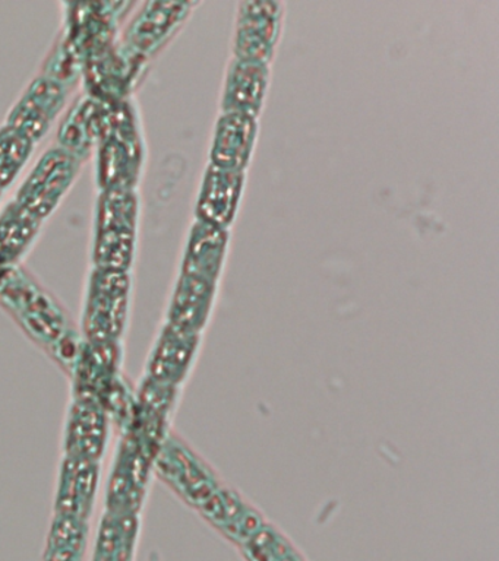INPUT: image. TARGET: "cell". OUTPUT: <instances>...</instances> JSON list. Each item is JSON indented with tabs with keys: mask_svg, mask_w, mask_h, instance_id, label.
<instances>
[{
	"mask_svg": "<svg viewBox=\"0 0 499 561\" xmlns=\"http://www.w3.org/2000/svg\"><path fill=\"white\" fill-rule=\"evenodd\" d=\"M282 4L275 2H245L239 4L236 24V59L270 64L277 43Z\"/></svg>",
	"mask_w": 499,
	"mask_h": 561,
	"instance_id": "6da1fadb",
	"label": "cell"
},
{
	"mask_svg": "<svg viewBox=\"0 0 499 561\" xmlns=\"http://www.w3.org/2000/svg\"><path fill=\"white\" fill-rule=\"evenodd\" d=\"M245 171L209 165L201 186L196 217L200 222L229 230L242 197Z\"/></svg>",
	"mask_w": 499,
	"mask_h": 561,
	"instance_id": "7a4b0ae2",
	"label": "cell"
},
{
	"mask_svg": "<svg viewBox=\"0 0 499 561\" xmlns=\"http://www.w3.org/2000/svg\"><path fill=\"white\" fill-rule=\"evenodd\" d=\"M72 162L67 152L47 153L24 184L19 205L36 218L50 213L76 173Z\"/></svg>",
	"mask_w": 499,
	"mask_h": 561,
	"instance_id": "3957f363",
	"label": "cell"
},
{
	"mask_svg": "<svg viewBox=\"0 0 499 561\" xmlns=\"http://www.w3.org/2000/svg\"><path fill=\"white\" fill-rule=\"evenodd\" d=\"M257 131V117L223 112L214 131L209 165L223 170L245 171L256 147Z\"/></svg>",
	"mask_w": 499,
	"mask_h": 561,
	"instance_id": "277c9868",
	"label": "cell"
},
{
	"mask_svg": "<svg viewBox=\"0 0 499 561\" xmlns=\"http://www.w3.org/2000/svg\"><path fill=\"white\" fill-rule=\"evenodd\" d=\"M269 78V65L235 57L226 77L223 112L257 117L264 103Z\"/></svg>",
	"mask_w": 499,
	"mask_h": 561,
	"instance_id": "5b68a950",
	"label": "cell"
},
{
	"mask_svg": "<svg viewBox=\"0 0 499 561\" xmlns=\"http://www.w3.org/2000/svg\"><path fill=\"white\" fill-rule=\"evenodd\" d=\"M229 230L196 222L192 228L185 257V274L214 280L229 244Z\"/></svg>",
	"mask_w": 499,
	"mask_h": 561,
	"instance_id": "8992f818",
	"label": "cell"
},
{
	"mask_svg": "<svg viewBox=\"0 0 499 561\" xmlns=\"http://www.w3.org/2000/svg\"><path fill=\"white\" fill-rule=\"evenodd\" d=\"M213 280L201 278V276H183L181 287L178 289L174 310H177V323L181 327H190L204 318L209 296H212Z\"/></svg>",
	"mask_w": 499,
	"mask_h": 561,
	"instance_id": "52a82bcc",
	"label": "cell"
},
{
	"mask_svg": "<svg viewBox=\"0 0 499 561\" xmlns=\"http://www.w3.org/2000/svg\"><path fill=\"white\" fill-rule=\"evenodd\" d=\"M32 218L36 217L19 205V210H12L0 219V263L14 257L27 244L34 231Z\"/></svg>",
	"mask_w": 499,
	"mask_h": 561,
	"instance_id": "ba28073f",
	"label": "cell"
},
{
	"mask_svg": "<svg viewBox=\"0 0 499 561\" xmlns=\"http://www.w3.org/2000/svg\"><path fill=\"white\" fill-rule=\"evenodd\" d=\"M32 142L19 131L7 127L0 134V187L7 186L27 160Z\"/></svg>",
	"mask_w": 499,
	"mask_h": 561,
	"instance_id": "9c48e42d",
	"label": "cell"
},
{
	"mask_svg": "<svg viewBox=\"0 0 499 561\" xmlns=\"http://www.w3.org/2000/svg\"><path fill=\"white\" fill-rule=\"evenodd\" d=\"M247 556L249 561H299L286 541L269 534L252 538L248 543Z\"/></svg>",
	"mask_w": 499,
	"mask_h": 561,
	"instance_id": "30bf717a",
	"label": "cell"
}]
</instances>
